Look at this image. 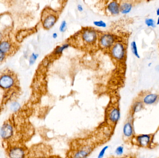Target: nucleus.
<instances>
[{
    "mask_svg": "<svg viewBox=\"0 0 159 158\" xmlns=\"http://www.w3.org/2000/svg\"></svg>",
    "mask_w": 159,
    "mask_h": 158,
    "instance_id": "e433bc0d",
    "label": "nucleus"
},
{
    "mask_svg": "<svg viewBox=\"0 0 159 158\" xmlns=\"http://www.w3.org/2000/svg\"><path fill=\"white\" fill-rule=\"evenodd\" d=\"M67 28V23L66 21L64 20V21H62L60 24V26H59V31L60 32L63 33L65 32Z\"/></svg>",
    "mask_w": 159,
    "mask_h": 158,
    "instance_id": "5701e85b",
    "label": "nucleus"
},
{
    "mask_svg": "<svg viewBox=\"0 0 159 158\" xmlns=\"http://www.w3.org/2000/svg\"><path fill=\"white\" fill-rule=\"evenodd\" d=\"M70 46L69 44L66 43L63 45L58 46L54 51V54L55 55H60L63 53L64 51L67 49Z\"/></svg>",
    "mask_w": 159,
    "mask_h": 158,
    "instance_id": "f3484780",
    "label": "nucleus"
},
{
    "mask_svg": "<svg viewBox=\"0 0 159 158\" xmlns=\"http://www.w3.org/2000/svg\"><path fill=\"white\" fill-rule=\"evenodd\" d=\"M5 54L0 51V62H2L5 59Z\"/></svg>",
    "mask_w": 159,
    "mask_h": 158,
    "instance_id": "a878e982",
    "label": "nucleus"
},
{
    "mask_svg": "<svg viewBox=\"0 0 159 158\" xmlns=\"http://www.w3.org/2000/svg\"><path fill=\"white\" fill-rule=\"evenodd\" d=\"M108 148H109V146H105V147H103L99 153L97 158H103L104 155H105V152L108 149Z\"/></svg>",
    "mask_w": 159,
    "mask_h": 158,
    "instance_id": "393cba45",
    "label": "nucleus"
},
{
    "mask_svg": "<svg viewBox=\"0 0 159 158\" xmlns=\"http://www.w3.org/2000/svg\"><path fill=\"white\" fill-rule=\"evenodd\" d=\"M8 158H28L29 149L21 141H14L4 144Z\"/></svg>",
    "mask_w": 159,
    "mask_h": 158,
    "instance_id": "f257e3e1",
    "label": "nucleus"
},
{
    "mask_svg": "<svg viewBox=\"0 0 159 158\" xmlns=\"http://www.w3.org/2000/svg\"><path fill=\"white\" fill-rule=\"evenodd\" d=\"M124 147L122 146H119L117 147L115 151L116 155L118 156H121L124 153Z\"/></svg>",
    "mask_w": 159,
    "mask_h": 158,
    "instance_id": "b1692460",
    "label": "nucleus"
},
{
    "mask_svg": "<svg viewBox=\"0 0 159 158\" xmlns=\"http://www.w3.org/2000/svg\"><path fill=\"white\" fill-rule=\"evenodd\" d=\"M93 24L97 27H101V28H105L107 26V25L106 23L102 20L94 21L93 22Z\"/></svg>",
    "mask_w": 159,
    "mask_h": 158,
    "instance_id": "4be33fe9",
    "label": "nucleus"
},
{
    "mask_svg": "<svg viewBox=\"0 0 159 158\" xmlns=\"http://www.w3.org/2000/svg\"><path fill=\"white\" fill-rule=\"evenodd\" d=\"M156 24L157 25H159V16H158V19H157V22H156Z\"/></svg>",
    "mask_w": 159,
    "mask_h": 158,
    "instance_id": "2f4dec72",
    "label": "nucleus"
},
{
    "mask_svg": "<svg viewBox=\"0 0 159 158\" xmlns=\"http://www.w3.org/2000/svg\"><path fill=\"white\" fill-rule=\"evenodd\" d=\"M153 134H142L135 136L132 139L134 143L140 148H150L152 147Z\"/></svg>",
    "mask_w": 159,
    "mask_h": 158,
    "instance_id": "7ed1b4c3",
    "label": "nucleus"
},
{
    "mask_svg": "<svg viewBox=\"0 0 159 158\" xmlns=\"http://www.w3.org/2000/svg\"><path fill=\"white\" fill-rule=\"evenodd\" d=\"M133 115H130L128 120L125 122L123 127V134L124 137L127 139L132 140L135 136L134 125H133Z\"/></svg>",
    "mask_w": 159,
    "mask_h": 158,
    "instance_id": "20e7f679",
    "label": "nucleus"
},
{
    "mask_svg": "<svg viewBox=\"0 0 159 158\" xmlns=\"http://www.w3.org/2000/svg\"><path fill=\"white\" fill-rule=\"evenodd\" d=\"M143 106H144V104L141 102V101L139 100V101H136L132 106V114L134 115L135 113L141 111L143 108Z\"/></svg>",
    "mask_w": 159,
    "mask_h": 158,
    "instance_id": "2eb2a0df",
    "label": "nucleus"
},
{
    "mask_svg": "<svg viewBox=\"0 0 159 158\" xmlns=\"http://www.w3.org/2000/svg\"><path fill=\"white\" fill-rule=\"evenodd\" d=\"M155 70H156L157 72H159V65L155 66Z\"/></svg>",
    "mask_w": 159,
    "mask_h": 158,
    "instance_id": "c756f323",
    "label": "nucleus"
},
{
    "mask_svg": "<svg viewBox=\"0 0 159 158\" xmlns=\"http://www.w3.org/2000/svg\"><path fill=\"white\" fill-rule=\"evenodd\" d=\"M107 9L112 15H118L120 13V5L117 1H112L108 3Z\"/></svg>",
    "mask_w": 159,
    "mask_h": 158,
    "instance_id": "ddd939ff",
    "label": "nucleus"
},
{
    "mask_svg": "<svg viewBox=\"0 0 159 158\" xmlns=\"http://www.w3.org/2000/svg\"><path fill=\"white\" fill-rule=\"evenodd\" d=\"M158 98H159V96L157 94L150 93V94H148L147 95L145 96L142 98L141 102L143 103L144 105H150L155 104L158 101Z\"/></svg>",
    "mask_w": 159,
    "mask_h": 158,
    "instance_id": "f8f14e48",
    "label": "nucleus"
},
{
    "mask_svg": "<svg viewBox=\"0 0 159 158\" xmlns=\"http://www.w3.org/2000/svg\"><path fill=\"white\" fill-rule=\"evenodd\" d=\"M2 38V35L1 33H0V41L1 40Z\"/></svg>",
    "mask_w": 159,
    "mask_h": 158,
    "instance_id": "72a5a7b5",
    "label": "nucleus"
},
{
    "mask_svg": "<svg viewBox=\"0 0 159 158\" xmlns=\"http://www.w3.org/2000/svg\"><path fill=\"white\" fill-rule=\"evenodd\" d=\"M145 23L148 27H151L152 28H155L156 27V22L152 18H147L145 19Z\"/></svg>",
    "mask_w": 159,
    "mask_h": 158,
    "instance_id": "aec40b11",
    "label": "nucleus"
},
{
    "mask_svg": "<svg viewBox=\"0 0 159 158\" xmlns=\"http://www.w3.org/2000/svg\"><path fill=\"white\" fill-rule=\"evenodd\" d=\"M16 131V127L12 119L5 120L0 128V137L3 144L11 142Z\"/></svg>",
    "mask_w": 159,
    "mask_h": 158,
    "instance_id": "f03ea898",
    "label": "nucleus"
},
{
    "mask_svg": "<svg viewBox=\"0 0 159 158\" xmlns=\"http://www.w3.org/2000/svg\"><path fill=\"white\" fill-rule=\"evenodd\" d=\"M61 158V157H58V156H54H54H53V157H51V158Z\"/></svg>",
    "mask_w": 159,
    "mask_h": 158,
    "instance_id": "473e14b6",
    "label": "nucleus"
},
{
    "mask_svg": "<svg viewBox=\"0 0 159 158\" xmlns=\"http://www.w3.org/2000/svg\"><path fill=\"white\" fill-rule=\"evenodd\" d=\"M115 41V37L109 34H103L100 39V44L101 47L104 48H108L113 46Z\"/></svg>",
    "mask_w": 159,
    "mask_h": 158,
    "instance_id": "0eeeda50",
    "label": "nucleus"
},
{
    "mask_svg": "<svg viewBox=\"0 0 159 158\" xmlns=\"http://www.w3.org/2000/svg\"><path fill=\"white\" fill-rule=\"evenodd\" d=\"M11 49V45L9 42L2 41L0 43V51L4 53L10 52Z\"/></svg>",
    "mask_w": 159,
    "mask_h": 158,
    "instance_id": "dca6fc26",
    "label": "nucleus"
},
{
    "mask_svg": "<svg viewBox=\"0 0 159 158\" xmlns=\"http://www.w3.org/2000/svg\"><path fill=\"white\" fill-rule=\"evenodd\" d=\"M52 37L53 39H56L58 37V34L56 33H54L52 34Z\"/></svg>",
    "mask_w": 159,
    "mask_h": 158,
    "instance_id": "cd10ccee",
    "label": "nucleus"
},
{
    "mask_svg": "<svg viewBox=\"0 0 159 158\" xmlns=\"http://www.w3.org/2000/svg\"><path fill=\"white\" fill-rule=\"evenodd\" d=\"M151 65H152L151 63H149V64H148V66H149V67H150Z\"/></svg>",
    "mask_w": 159,
    "mask_h": 158,
    "instance_id": "f704fd0d",
    "label": "nucleus"
},
{
    "mask_svg": "<svg viewBox=\"0 0 159 158\" xmlns=\"http://www.w3.org/2000/svg\"><path fill=\"white\" fill-rule=\"evenodd\" d=\"M131 48L132 52L133 54L138 58H140V56L139 54L137 42L135 41H132L131 43Z\"/></svg>",
    "mask_w": 159,
    "mask_h": 158,
    "instance_id": "a211bd4d",
    "label": "nucleus"
},
{
    "mask_svg": "<svg viewBox=\"0 0 159 158\" xmlns=\"http://www.w3.org/2000/svg\"><path fill=\"white\" fill-rule=\"evenodd\" d=\"M14 84V79L10 75H3L0 77V87L3 89H9Z\"/></svg>",
    "mask_w": 159,
    "mask_h": 158,
    "instance_id": "6e6552de",
    "label": "nucleus"
},
{
    "mask_svg": "<svg viewBox=\"0 0 159 158\" xmlns=\"http://www.w3.org/2000/svg\"><path fill=\"white\" fill-rule=\"evenodd\" d=\"M92 150L90 147H84L73 153L72 158H87L91 153Z\"/></svg>",
    "mask_w": 159,
    "mask_h": 158,
    "instance_id": "9d476101",
    "label": "nucleus"
},
{
    "mask_svg": "<svg viewBox=\"0 0 159 158\" xmlns=\"http://www.w3.org/2000/svg\"><path fill=\"white\" fill-rule=\"evenodd\" d=\"M77 9L80 12H82L84 11V8H83V6L81 4H78L77 6Z\"/></svg>",
    "mask_w": 159,
    "mask_h": 158,
    "instance_id": "bb28decb",
    "label": "nucleus"
},
{
    "mask_svg": "<svg viewBox=\"0 0 159 158\" xmlns=\"http://www.w3.org/2000/svg\"><path fill=\"white\" fill-rule=\"evenodd\" d=\"M132 8L131 3L124 2L120 5V12L123 14H128L131 11Z\"/></svg>",
    "mask_w": 159,
    "mask_h": 158,
    "instance_id": "4468645a",
    "label": "nucleus"
},
{
    "mask_svg": "<svg viewBox=\"0 0 159 158\" xmlns=\"http://www.w3.org/2000/svg\"><path fill=\"white\" fill-rule=\"evenodd\" d=\"M111 53L112 56L115 59L118 60H122L125 57V47L121 43H116L112 46Z\"/></svg>",
    "mask_w": 159,
    "mask_h": 158,
    "instance_id": "39448f33",
    "label": "nucleus"
},
{
    "mask_svg": "<svg viewBox=\"0 0 159 158\" xmlns=\"http://www.w3.org/2000/svg\"><path fill=\"white\" fill-rule=\"evenodd\" d=\"M97 33L94 30L87 29L84 30L82 34L83 41L88 44H93L97 39Z\"/></svg>",
    "mask_w": 159,
    "mask_h": 158,
    "instance_id": "423d86ee",
    "label": "nucleus"
},
{
    "mask_svg": "<svg viewBox=\"0 0 159 158\" xmlns=\"http://www.w3.org/2000/svg\"><path fill=\"white\" fill-rule=\"evenodd\" d=\"M21 109V105L17 102H14L12 103L10 105V109L14 113L18 112Z\"/></svg>",
    "mask_w": 159,
    "mask_h": 158,
    "instance_id": "6ab92c4d",
    "label": "nucleus"
},
{
    "mask_svg": "<svg viewBox=\"0 0 159 158\" xmlns=\"http://www.w3.org/2000/svg\"><path fill=\"white\" fill-rule=\"evenodd\" d=\"M57 17L53 14H49L47 15L43 22V26L46 29H49L52 28L56 23Z\"/></svg>",
    "mask_w": 159,
    "mask_h": 158,
    "instance_id": "9b49d317",
    "label": "nucleus"
},
{
    "mask_svg": "<svg viewBox=\"0 0 159 158\" xmlns=\"http://www.w3.org/2000/svg\"><path fill=\"white\" fill-rule=\"evenodd\" d=\"M108 117V120L112 124H116L120 118V112L119 109L117 107H114L110 109Z\"/></svg>",
    "mask_w": 159,
    "mask_h": 158,
    "instance_id": "1a4fd4ad",
    "label": "nucleus"
},
{
    "mask_svg": "<svg viewBox=\"0 0 159 158\" xmlns=\"http://www.w3.org/2000/svg\"><path fill=\"white\" fill-rule=\"evenodd\" d=\"M143 158V157H141V158Z\"/></svg>",
    "mask_w": 159,
    "mask_h": 158,
    "instance_id": "c9c22d12",
    "label": "nucleus"
},
{
    "mask_svg": "<svg viewBox=\"0 0 159 158\" xmlns=\"http://www.w3.org/2000/svg\"><path fill=\"white\" fill-rule=\"evenodd\" d=\"M120 158H136L135 157H133L132 156H124V157H121Z\"/></svg>",
    "mask_w": 159,
    "mask_h": 158,
    "instance_id": "c85d7f7f",
    "label": "nucleus"
},
{
    "mask_svg": "<svg viewBox=\"0 0 159 158\" xmlns=\"http://www.w3.org/2000/svg\"><path fill=\"white\" fill-rule=\"evenodd\" d=\"M156 14H157V16H159V7L156 10Z\"/></svg>",
    "mask_w": 159,
    "mask_h": 158,
    "instance_id": "7c9ffc66",
    "label": "nucleus"
},
{
    "mask_svg": "<svg viewBox=\"0 0 159 158\" xmlns=\"http://www.w3.org/2000/svg\"><path fill=\"white\" fill-rule=\"evenodd\" d=\"M39 57V54L35 53H33L30 57L29 63L31 65H33L35 62L37 60V58Z\"/></svg>",
    "mask_w": 159,
    "mask_h": 158,
    "instance_id": "412c9836",
    "label": "nucleus"
}]
</instances>
